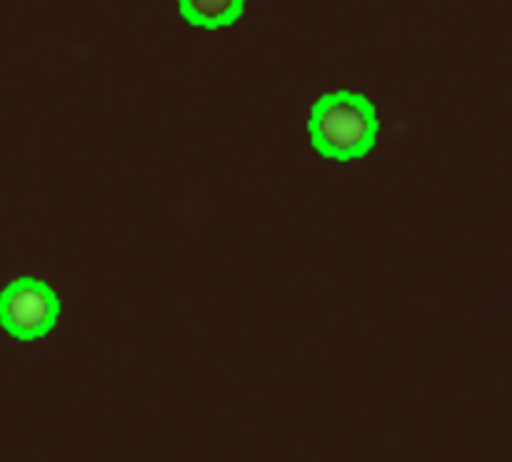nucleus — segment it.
<instances>
[{
	"label": "nucleus",
	"instance_id": "f257e3e1",
	"mask_svg": "<svg viewBox=\"0 0 512 462\" xmlns=\"http://www.w3.org/2000/svg\"><path fill=\"white\" fill-rule=\"evenodd\" d=\"M310 140L323 158H365L378 140V115L365 95L328 93L313 105Z\"/></svg>",
	"mask_w": 512,
	"mask_h": 462
},
{
	"label": "nucleus",
	"instance_id": "f03ea898",
	"mask_svg": "<svg viewBox=\"0 0 512 462\" xmlns=\"http://www.w3.org/2000/svg\"><path fill=\"white\" fill-rule=\"evenodd\" d=\"M60 303L55 290L38 278H18L3 290L0 320L13 338H45L58 323Z\"/></svg>",
	"mask_w": 512,
	"mask_h": 462
},
{
	"label": "nucleus",
	"instance_id": "7ed1b4c3",
	"mask_svg": "<svg viewBox=\"0 0 512 462\" xmlns=\"http://www.w3.org/2000/svg\"><path fill=\"white\" fill-rule=\"evenodd\" d=\"M178 5L188 23L218 30L243 15L245 0H178Z\"/></svg>",
	"mask_w": 512,
	"mask_h": 462
}]
</instances>
